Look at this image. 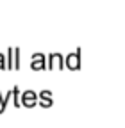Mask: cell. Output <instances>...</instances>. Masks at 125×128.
<instances>
[{"mask_svg": "<svg viewBox=\"0 0 125 128\" xmlns=\"http://www.w3.org/2000/svg\"><path fill=\"white\" fill-rule=\"evenodd\" d=\"M23 103L32 107V105L36 103V94H34L32 91H30V92H25V94H23Z\"/></svg>", "mask_w": 125, "mask_h": 128, "instance_id": "cell-1", "label": "cell"}, {"mask_svg": "<svg viewBox=\"0 0 125 128\" xmlns=\"http://www.w3.org/2000/svg\"><path fill=\"white\" fill-rule=\"evenodd\" d=\"M41 59H43V55H36V59H34V62H32V68H34V70L43 68V62H41Z\"/></svg>", "mask_w": 125, "mask_h": 128, "instance_id": "cell-2", "label": "cell"}, {"mask_svg": "<svg viewBox=\"0 0 125 128\" xmlns=\"http://www.w3.org/2000/svg\"><path fill=\"white\" fill-rule=\"evenodd\" d=\"M68 66H70V68H77V66H79V62H77L75 55H70V60H68Z\"/></svg>", "mask_w": 125, "mask_h": 128, "instance_id": "cell-3", "label": "cell"}]
</instances>
